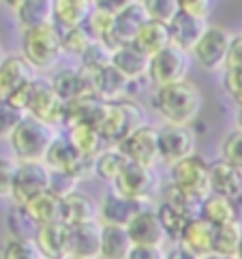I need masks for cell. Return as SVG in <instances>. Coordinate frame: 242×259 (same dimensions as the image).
Returning a JSON list of instances; mask_svg holds the SVG:
<instances>
[{
    "instance_id": "obj_20",
    "label": "cell",
    "mask_w": 242,
    "mask_h": 259,
    "mask_svg": "<svg viewBox=\"0 0 242 259\" xmlns=\"http://www.w3.org/2000/svg\"><path fill=\"white\" fill-rule=\"evenodd\" d=\"M208 178H210V193L225 195L229 199H236L242 193V171L231 163H227L225 159L208 165Z\"/></svg>"
},
{
    "instance_id": "obj_30",
    "label": "cell",
    "mask_w": 242,
    "mask_h": 259,
    "mask_svg": "<svg viewBox=\"0 0 242 259\" xmlns=\"http://www.w3.org/2000/svg\"><path fill=\"white\" fill-rule=\"evenodd\" d=\"M242 236V225L238 221L217 225L212 229V255L210 257H238V244Z\"/></svg>"
},
{
    "instance_id": "obj_35",
    "label": "cell",
    "mask_w": 242,
    "mask_h": 259,
    "mask_svg": "<svg viewBox=\"0 0 242 259\" xmlns=\"http://www.w3.org/2000/svg\"><path fill=\"white\" fill-rule=\"evenodd\" d=\"M50 84H52V88L56 92H58V97L62 101H71V99H75V97L86 95V92H84V81H82L79 71L64 69L60 73H56Z\"/></svg>"
},
{
    "instance_id": "obj_18",
    "label": "cell",
    "mask_w": 242,
    "mask_h": 259,
    "mask_svg": "<svg viewBox=\"0 0 242 259\" xmlns=\"http://www.w3.org/2000/svg\"><path fill=\"white\" fill-rule=\"evenodd\" d=\"M129 231L133 244H152V246H163L165 242V231L159 223L154 210H148L146 206L137 212V214L125 225Z\"/></svg>"
},
{
    "instance_id": "obj_48",
    "label": "cell",
    "mask_w": 242,
    "mask_h": 259,
    "mask_svg": "<svg viewBox=\"0 0 242 259\" xmlns=\"http://www.w3.org/2000/svg\"><path fill=\"white\" fill-rule=\"evenodd\" d=\"M15 167H17L15 161L7 159V156H0V197L11 195V184H13Z\"/></svg>"
},
{
    "instance_id": "obj_19",
    "label": "cell",
    "mask_w": 242,
    "mask_h": 259,
    "mask_svg": "<svg viewBox=\"0 0 242 259\" xmlns=\"http://www.w3.org/2000/svg\"><path fill=\"white\" fill-rule=\"evenodd\" d=\"M142 208H144V201L120 195L118 191L111 189L109 193H105V197L99 206V219L103 221V223L127 225Z\"/></svg>"
},
{
    "instance_id": "obj_55",
    "label": "cell",
    "mask_w": 242,
    "mask_h": 259,
    "mask_svg": "<svg viewBox=\"0 0 242 259\" xmlns=\"http://www.w3.org/2000/svg\"><path fill=\"white\" fill-rule=\"evenodd\" d=\"M238 257L242 259V236H240V244H238Z\"/></svg>"
},
{
    "instance_id": "obj_17",
    "label": "cell",
    "mask_w": 242,
    "mask_h": 259,
    "mask_svg": "<svg viewBox=\"0 0 242 259\" xmlns=\"http://www.w3.org/2000/svg\"><path fill=\"white\" fill-rule=\"evenodd\" d=\"M105 103L107 101L99 99L97 95H82L71 101H64L62 122L67 126L77 124V122H86V124H95L99 128L101 118L105 114Z\"/></svg>"
},
{
    "instance_id": "obj_46",
    "label": "cell",
    "mask_w": 242,
    "mask_h": 259,
    "mask_svg": "<svg viewBox=\"0 0 242 259\" xmlns=\"http://www.w3.org/2000/svg\"><path fill=\"white\" fill-rule=\"evenodd\" d=\"M77 178L73 174H69V171H64V169H50V191H54L56 195H60V197H64L67 193H71V191H75V187H77Z\"/></svg>"
},
{
    "instance_id": "obj_4",
    "label": "cell",
    "mask_w": 242,
    "mask_h": 259,
    "mask_svg": "<svg viewBox=\"0 0 242 259\" xmlns=\"http://www.w3.org/2000/svg\"><path fill=\"white\" fill-rule=\"evenodd\" d=\"M146 122V112L144 107L129 99H118V101H107L105 103V114L99 122V131L103 135L107 144H118L127 133H131L135 126Z\"/></svg>"
},
{
    "instance_id": "obj_39",
    "label": "cell",
    "mask_w": 242,
    "mask_h": 259,
    "mask_svg": "<svg viewBox=\"0 0 242 259\" xmlns=\"http://www.w3.org/2000/svg\"><path fill=\"white\" fill-rule=\"evenodd\" d=\"M154 212H156V217H159V223H161V227H163V231H165V238L178 240L184 223H187V217H184L182 212L174 210L172 206H167L165 201H161L159 208H156Z\"/></svg>"
},
{
    "instance_id": "obj_32",
    "label": "cell",
    "mask_w": 242,
    "mask_h": 259,
    "mask_svg": "<svg viewBox=\"0 0 242 259\" xmlns=\"http://www.w3.org/2000/svg\"><path fill=\"white\" fill-rule=\"evenodd\" d=\"M15 15L22 30L54 22V0H24L15 9Z\"/></svg>"
},
{
    "instance_id": "obj_38",
    "label": "cell",
    "mask_w": 242,
    "mask_h": 259,
    "mask_svg": "<svg viewBox=\"0 0 242 259\" xmlns=\"http://www.w3.org/2000/svg\"><path fill=\"white\" fill-rule=\"evenodd\" d=\"M58 28H60V26H58ZM90 41L92 39L88 36V32L84 30V26H69V28H60L62 52L71 54V56H82Z\"/></svg>"
},
{
    "instance_id": "obj_21",
    "label": "cell",
    "mask_w": 242,
    "mask_h": 259,
    "mask_svg": "<svg viewBox=\"0 0 242 259\" xmlns=\"http://www.w3.org/2000/svg\"><path fill=\"white\" fill-rule=\"evenodd\" d=\"M67 238H69V225L64 221H54V223L39 225L34 242L43 257L60 259L67 257Z\"/></svg>"
},
{
    "instance_id": "obj_14",
    "label": "cell",
    "mask_w": 242,
    "mask_h": 259,
    "mask_svg": "<svg viewBox=\"0 0 242 259\" xmlns=\"http://www.w3.org/2000/svg\"><path fill=\"white\" fill-rule=\"evenodd\" d=\"M67 257L75 259H95L101 251V223L97 221H84V223H67Z\"/></svg>"
},
{
    "instance_id": "obj_33",
    "label": "cell",
    "mask_w": 242,
    "mask_h": 259,
    "mask_svg": "<svg viewBox=\"0 0 242 259\" xmlns=\"http://www.w3.org/2000/svg\"><path fill=\"white\" fill-rule=\"evenodd\" d=\"M77 150L71 146V142L67 140V137H58L56 135L50 148H48V152H45L43 156V163L48 165L50 169H69L71 167V163L77 159Z\"/></svg>"
},
{
    "instance_id": "obj_42",
    "label": "cell",
    "mask_w": 242,
    "mask_h": 259,
    "mask_svg": "<svg viewBox=\"0 0 242 259\" xmlns=\"http://www.w3.org/2000/svg\"><path fill=\"white\" fill-rule=\"evenodd\" d=\"M24 116H26L24 109L15 107L9 99H0V137L9 140V135L13 133V128L20 124V120Z\"/></svg>"
},
{
    "instance_id": "obj_1",
    "label": "cell",
    "mask_w": 242,
    "mask_h": 259,
    "mask_svg": "<svg viewBox=\"0 0 242 259\" xmlns=\"http://www.w3.org/2000/svg\"><path fill=\"white\" fill-rule=\"evenodd\" d=\"M152 105L165 122L191 124L201 109V92L193 81H172V84L159 86L156 95L152 97Z\"/></svg>"
},
{
    "instance_id": "obj_5",
    "label": "cell",
    "mask_w": 242,
    "mask_h": 259,
    "mask_svg": "<svg viewBox=\"0 0 242 259\" xmlns=\"http://www.w3.org/2000/svg\"><path fill=\"white\" fill-rule=\"evenodd\" d=\"M111 187L120 195H127L131 199H139L146 203L159 189V176H156L152 165L127 161L120 174L111 180Z\"/></svg>"
},
{
    "instance_id": "obj_24",
    "label": "cell",
    "mask_w": 242,
    "mask_h": 259,
    "mask_svg": "<svg viewBox=\"0 0 242 259\" xmlns=\"http://www.w3.org/2000/svg\"><path fill=\"white\" fill-rule=\"evenodd\" d=\"M32 71L34 69L28 64L24 56H5V60L0 62V99H7L17 86L32 79Z\"/></svg>"
},
{
    "instance_id": "obj_34",
    "label": "cell",
    "mask_w": 242,
    "mask_h": 259,
    "mask_svg": "<svg viewBox=\"0 0 242 259\" xmlns=\"http://www.w3.org/2000/svg\"><path fill=\"white\" fill-rule=\"evenodd\" d=\"M125 154L118 150V148H103L97 156H95V174L97 178L105 180V182H111L120 174V169L125 167Z\"/></svg>"
},
{
    "instance_id": "obj_54",
    "label": "cell",
    "mask_w": 242,
    "mask_h": 259,
    "mask_svg": "<svg viewBox=\"0 0 242 259\" xmlns=\"http://www.w3.org/2000/svg\"><path fill=\"white\" fill-rule=\"evenodd\" d=\"M238 128H242V105L238 109Z\"/></svg>"
},
{
    "instance_id": "obj_40",
    "label": "cell",
    "mask_w": 242,
    "mask_h": 259,
    "mask_svg": "<svg viewBox=\"0 0 242 259\" xmlns=\"http://www.w3.org/2000/svg\"><path fill=\"white\" fill-rule=\"evenodd\" d=\"M111 20H114V13H107L103 9H95L88 13L86 22H84V30L88 32L90 39L95 41H105V36L109 34V28H111Z\"/></svg>"
},
{
    "instance_id": "obj_43",
    "label": "cell",
    "mask_w": 242,
    "mask_h": 259,
    "mask_svg": "<svg viewBox=\"0 0 242 259\" xmlns=\"http://www.w3.org/2000/svg\"><path fill=\"white\" fill-rule=\"evenodd\" d=\"M139 3L144 5L150 20H159V22H165V24L180 11L178 0H139Z\"/></svg>"
},
{
    "instance_id": "obj_16",
    "label": "cell",
    "mask_w": 242,
    "mask_h": 259,
    "mask_svg": "<svg viewBox=\"0 0 242 259\" xmlns=\"http://www.w3.org/2000/svg\"><path fill=\"white\" fill-rule=\"evenodd\" d=\"M208 28L206 17H197L191 13L178 11L170 22H167V30H170V43L180 48L184 52H191L193 45L199 41L204 30Z\"/></svg>"
},
{
    "instance_id": "obj_10",
    "label": "cell",
    "mask_w": 242,
    "mask_h": 259,
    "mask_svg": "<svg viewBox=\"0 0 242 259\" xmlns=\"http://www.w3.org/2000/svg\"><path fill=\"white\" fill-rule=\"evenodd\" d=\"M229 41H231L229 30L221 28V26H208V28L204 30V34L199 36V41L193 45L191 52L201 69L219 71L221 67H225Z\"/></svg>"
},
{
    "instance_id": "obj_52",
    "label": "cell",
    "mask_w": 242,
    "mask_h": 259,
    "mask_svg": "<svg viewBox=\"0 0 242 259\" xmlns=\"http://www.w3.org/2000/svg\"><path fill=\"white\" fill-rule=\"evenodd\" d=\"M133 0H92L95 9H103L107 13H118L120 9H125L127 5H131Z\"/></svg>"
},
{
    "instance_id": "obj_37",
    "label": "cell",
    "mask_w": 242,
    "mask_h": 259,
    "mask_svg": "<svg viewBox=\"0 0 242 259\" xmlns=\"http://www.w3.org/2000/svg\"><path fill=\"white\" fill-rule=\"evenodd\" d=\"M161 201H165L167 206H172L174 210L182 212V214L187 217V219L197 217V206H199V203L193 201V199L187 195V193L176 187L174 182L165 184V187L161 189Z\"/></svg>"
},
{
    "instance_id": "obj_53",
    "label": "cell",
    "mask_w": 242,
    "mask_h": 259,
    "mask_svg": "<svg viewBox=\"0 0 242 259\" xmlns=\"http://www.w3.org/2000/svg\"><path fill=\"white\" fill-rule=\"evenodd\" d=\"M3 3H5V7H9V9H11V11H15V9L20 7V5L24 3V0H3Z\"/></svg>"
},
{
    "instance_id": "obj_23",
    "label": "cell",
    "mask_w": 242,
    "mask_h": 259,
    "mask_svg": "<svg viewBox=\"0 0 242 259\" xmlns=\"http://www.w3.org/2000/svg\"><path fill=\"white\" fill-rule=\"evenodd\" d=\"M131 238L125 225L101 223V251L99 257L105 259H127L131 251Z\"/></svg>"
},
{
    "instance_id": "obj_49",
    "label": "cell",
    "mask_w": 242,
    "mask_h": 259,
    "mask_svg": "<svg viewBox=\"0 0 242 259\" xmlns=\"http://www.w3.org/2000/svg\"><path fill=\"white\" fill-rule=\"evenodd\" d=\"M178 9L197 17H208L212 9V0H178Z\"/></svg>"
},
{
    "instance_id": "obj_9",
    "label": "cell",
    "mask_w": 242,
    "mask_h": 259,
    "mask_svg": "<svg viewBox=\"0 0 242 259\" xmlns=\"http://www.w3.org/2000/svg\"><path fill=\"white\" fill-rule=\"evenodd\" d=\"M116 148L125 154L127 161L142 163V165H156L159 161V142H156V128L150 124H139L131 133H127Z\"/></svg>"
},
{
    "instance_id": "obj_13",
    "label": "cell",
    "mask_w": 242,
    "mask_h": 259,
    "mask_svg": "<svg viewBox=\"0 0 242 259\" xmlns=\"http://www.w3.org/2000/svg\"><path fill=\"white\" fill-rule=\"evenodd\" d=\"M148 20V13L144 5L139 0H133L131 5H127L125 9H120L118 13H114V20H111V28L109 34L105 36V43L109 50H116L118 45H125V43H131L135 32L139 30V26Z\"/></svg>"
},
{
    "instance_id": "obj_3",
    "label": "cell",
    "mask_w": 242,
    "mask_h": 259,
    "mask_svg": "<svg viewBox=\"0 0 242 259\" xmlns=\"http://www.w3.org/2000/svg\"><path fill=\"white\" fill-rule=\"evenodd\" d=\"M22 50H24V58L28 60V64H30L32 69H36V71L52 69L62 54L60 28L56 26V22L24 28Z\"/></svg>"
},
{
    "instance_id": "obj_56",
    "label": "cell",
    "mask_w": 242,
    "mask_h": 259,
    "mask_svg": "<svg viewBox=\"0 0 242 259\" xmlns=\"http://www.w3.org/2000/svg\"><path fill=\"white\" fill-rule=\"evenodd\" d=\"M5 60V50H3V45H0V62Z\"/></svg>"
},
{
    "instance_id": "obj_6",
    "label": "cell",
    "mask_w": 242,
    "mask_h": 259,
    "mask_svg": "<svg viewBox=\"0 0 242 259\" xmlns=\"http://www.w3.org/2000/svg\"><path fill=\"white\" fill-rule=\"evenodd\" d=\"M172 182L182 189L193 201H201L210 195V178H208V163L199 159L197 154H189L172 165Z\"/></svg>"
},
{
    "instance_id": "obj_28",
    "label": "cell",
    "mask_w": 242,
    "mask_h": 259,
    "mask_svg": "<svg viewBox=\"0 0 242 259\" xmlns=\"http://www.w3.org/2000/svg\"><path fill=\"white\" fill-rule=\"evenodd\" d=\"M67 128H69V137H67V140L84 156H92V159H95V156L107 146V142L103 140V135H101V131L95 124L77 122V124H71Z\"/></svg>"
},
{
    "instance_id": "obj_51",
    "label": "cell",
    "mask_w": 242,
    "mask_h": 259,
    "mask_svg": "<svg viewBox=\"0 0 242 259\" xmlns=\"http://www.w3.org/2000/svg\"><path fill=\"white\" fill-rule=\"evenodd\" d=\"M238 64H242V34L231 36L225 56V67H238Z\"/></svg>"
},
{
    "instance_id": "obj_25",
    "label": "cell",
    "mask_w": 242,
    "mask_h": 259,
    "mask_svg": "<svg viewBox=\"0 0 242 259\" xmlns=\"http://www.w3.org/2000/svg\"><path fill=\"white\" fill-rule=\"evenodd\" d=\"M97 219H99V206L86 193H79L75 189L62 197L64 223H84V221H97Z\"/></svg>"
},
{
    "instance_id": "obj_2",
    "label": "cell",
    "mask_w": 242,
    "mask_h": 259,
    "mask_svg": "<svg viewBox=\"0 0 242 259\" xmlns=\"http://www.w3.org/2000/svg\"><path fill=\"white\" fill-rule=\"evenodd\" d=\"M54 137V124L26 114L20 120V124L13 128V133L9 135V142H11L17 161H43Z\"/></svg>"
},
{
    "instance_id": "obj_47",
    "label": "cell",
    "mask_w": 242,
    "mask_h": 259,
    "mask_svg": "<svg viewBox=\"0 0 242 259\" xmlns=\"http://www.w3.org/2000/svg\"><path fill=\"white\" fill-rule=\"evenodd\" d=\"M223 88H225V92L238 105H242V64H238V67H225Z\"/></svg>"
},
{
    "instance_id": "obj_12",
    "label": "cell",
    "mask_w": 242,
    "mask_h": 259,
    "mask_svg": "<svg viewBox=\"0 0 242 259\" xmlns=\"http://www.w3.org/2000/svg\"><path fill=\"white\" fill-rule=\"evenodd\" d=\"M26 114H30L39 120H45V122H50V124H58V122H62V116H64V101L58 97V92L52 88L50 81L32 79Z\"/></svg>"
},
{
    "instance_id": "obj_50",
    "label": "cell",
    "mask_w": 242,
    "mask_h": 259,
    "mask_svg": "<svg viewBox=\"0 0 242 259\" xmlns=\"http://www.w3.org/2000/svg\"><path fill=\"white\" fill-rule=\"evenodd\" d=\"M165 257L163 246H152V244H133L129 251L127 259H161Z\"/></svg>"
},
{
    "instance_id": "obj_27",
    "label": "cell",
    "mask_w": 242,
    "mask_h": 259,
    "mask_svg": "<svg viewBox=\"0 0 242 259\" xmlns=\"http://www.w3.org/2000/svg\"><path fill=\"white\" fill-rule=\"evenodd\" d=\"M22 206L28 210V214H30L39 225L62 221V197L56 195V193L50 189L30 197L26 203H22Z\"/></svg>"
},
{
    "instance_id": "obj_44",
    "label": "cell",
    "mask_w": 242,
    "mask_h": 259,
    "mask_svg": "<svg viewBox=\"0 0 242 259\" xmlns=\"http://www.w3.org/2000/svg\"><path fill=\"white\" fill-rule=\"evenodd\" d=\"M221 154L227 163H231L234 167L242 171V128H238V131L229 133L225 137V142L221 146Z\"/></svg>"
},
{
    "instance_id": "obj_26",
    "label": "cell",
    "mask_w": 242,
    "mask_h": 259,
    "mask_svg": "<svg viewBox=\"0 0 242 259\" xmlns=\"http://www.w3.org/2000/svg\"><path fill=\"white\" fill-rule=\"evenodd\" d=\"M137 50H142L146 56H152L154 52H159L165 45H170V30L167 24L159 20H148L139 26V30L135 32L133 41H131Z\"/></svg>"
},
{
    "instance_id": "obj_31",
    "label": "cell",
    "mask_w": 242,
    "mask_h": 259,
    "mask_svg": "<svg viewBox=\"0 0 242 259\" xmlns=\"http://www.w3.org/2000/svg\"><path fill=\"white\" fill-rule=\"evenodd\" d=\"M92 11V0H54V22L60 28L82 26Z\"/></svg>"
},
{
    "instance_id": "obj_15",
    "label": "cell",
    "mask_w": 242,
    "mask_h": 259,
    "mask_svg": "<svg viewBox=\"0 0 242 259\" xmlns=\"http://www.w3.org/2000/svg\"><path fill=\"white\" fill-rule=\"evenodd\" d=\"M212 227L208 221H204L201 217H191L184 223L180 236H178V246L184 253L193 257H210L212 255Z\"/></svg>"
},
{
    "instance_id": "obj_36",
    "label": "cell",
    "mask_w": 242,
    "mask_h": 259,
    "mask_svg": "<svg viewBox=\"0 0 242 259\" xmlns=\"http://www.w3.org/2000/svg\"><path fill=\"white\" fill-rule=\"evenodd\" d=\"M7 225L13 238H34L36 231H39V223L28 214V210L22 203H15V208L9 210Z\"/></svg>"
},
{
    "instance_id": "obj_41",
    "label": "cell",
    "mask_w": 242,
    "mask_h": 259,
    "mask_svg": "<svg viewBox=\"0 0 242 259\" xmlns=\"http://www.w3.org/2000/svg\"><path fill=\"white\" fill-rule=\"evenodd\" d=\"M5 259H39L43 257L34 238H11L3 248Z\"/></svg>"
},
{
    "instance_id": "obj_7",
    "label": "cell",
    "mask_w": 242,
    "mask_h": 259,
    "mask_svg": "<svg viewBox=\"0 0 242 259\" xmlns=\"http://www.w3.org/2000/svg\"><path fill=\"white\" fill-rule=\"evenodd\" d=\"M189 73V56L187 52L176 48V45H165L152 56H148V71L146 75L150 77L152 84L165 86L172 81H180Z\"/></svg>"
},
{
    "instance_id": "obj_8",
    "label": "cell",
    "mask_w": 242,
    "mask_h": 259,
    "mask_svg": "<svg viewBox=\"0 0 242 259\" xmlns=\"http://www.w3.org/2000/svg\"><path fill=\"white\" fill-rule=\"evenodd\" d=\"M50 187V167L43 161H17L11 197L15 203H26L30 197L48 191Z\"/></svg>"
},
{
    "instance_id": "obj_11",
    "label": "cell",
    "mask_w": 242,
    "mask_h": 259,
    "mask_svg": "<svg viewBox=\"0 0 242 259\" xmlns=\"http://www.w3.org/2000/svg\"><path fill=\"white\" fill-rule=\"evenodd\" d=\"M156 142H159V161L174 165L195 152V135L189 124H172L156 128Z\"/></svg>"
},
{
    "instance_id": "obj_29",
    "label": "cell",
    "mask_w": 242,
    "mask_h": 259,
    "mask_svg": "<svg viewBox=\"0 0 242 259\" xmlns=\"http://www.w3.org/2000/svg\"><path fill=\"white\" fill-rule=\"evenodd\" d=\"M197 217H201L204 221H208L212 227L229 223V221L236 219V208L231 203L229 197L225 195H217V193H210L208 197H204L197 206Z\"/></svg>"
},
{
    "instance_id": "obj_45",
    "label": "cell",
    "mask_w": 242,
    "mask_h": 259,
    "mask_svg": "<svg viewBox=\"0 0 242 259\" xmlns=\"http://www.w3.org/2000/svg\"><path fill=\"white\" fill-rule=\"evenodd\" d=\"M109 54H111V50L105 43L92 39L79 58H82V64H86V67H103V64L109 62Z\"/></svg>"
},
{
    "instance_id": "obj_22",
    "label": "cell",
    "mask_w": 242,
    "mask_h": 259,
    "mask_svg": "<svg viewBox=\"0 0 242 259\" xmlns=\"http://www.w3.org/2000/svg\"><path fill=\"white\" fill-rule=\"evenodd\" d=\"M109 64H114L123 75H127L133 81V79H139V77L146 75L148 56L142 50H137L133 43H125V45H118L116 50H111Z\"/></svg>"
}]
</instances>
